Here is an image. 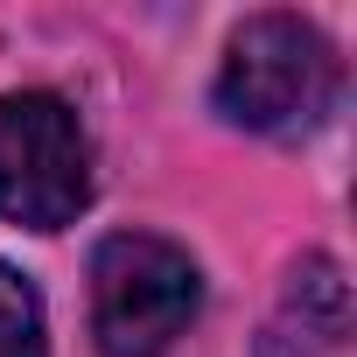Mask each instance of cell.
I'll list each match as a JSON object with an SVG mask.
<instances>
[{"mask_svg": "<svg viewBox=\"0 0 357 357\" xmlns=\"http://www.w3.org/2000/svg\"><path fill=\"white\" fill-rule=\"evenodd\" d=\"M343 91L336 50L301 15H252L218 70V112L245 133H315Z\"/></svg>", "mask_w": 357, "mask_h": 357, "instance_id": "6da1fadb", "label": "cell"}, {"mask_svg": "<svg viewBox=\"0 0 357 357\" xmlns=\"http://www.w3.org/2000/svg\"><path fill=\"white\" fill-rule=\"evenodd\" d=\"M204 308V273L154 231H112L91 252V336L105 357H161Z\"/></svg>", "mask_w": 357, "mask_h": 357, "instance_id": "7a4b0ae2", "label": "cell"}, {"mask_svg": "<svg viewBox=\"0 0 357 357\" xmlns=\"http://www.w3.org/2000/svg\"><path fill=\"white\" fill-rule=\"evenodd\" d=\"M91 204V140L77 112L50 91L0 98V218L29 231H63Z\"/></svg>", "mask_w": 357, "mask_h": 357, "instance_id": "3957f363", "label": "cell"}, {"mask_svg": "<svg viewBox=\"0 0 357 357\" xmlns=\"http://www.w3.org/2000/svg\"><path fill=\"white\" fill-rule=\"evenodd\" d=\"M343 329H350V287H343L336 259H308V266H294L287 301H280V315H273L259 357H280V350H294V357H329V350L343 343Z\"/></svg>", "mask_w": 357, "mask_h": 357, "instance_id": "277c9868", "label": "cell"}, {"mask_svg": "<svg viewBox=\"0 0 357 357\" xmlns=\"http://www.w3.org/2000/svg\"><path fill=\"white\" fill-rule=\"evenodd\" d=\"M0 357H50V343H43V294L8 259H0Z\"/></svg>", "mask_w": 357, "mask_h": 357, "instance_id": "5b68a950", "label": "cell"}]
</instances>
